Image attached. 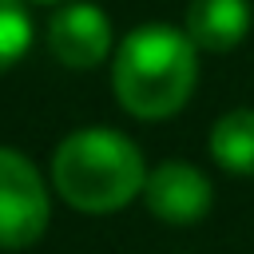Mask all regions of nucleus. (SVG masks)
<instances>
[{"mask_svg":"<svg viewBox=\"0 0 254 254\" xmlns=\"http://www.w3.org/2000/svg\"><path fill=\"white\" fill-rule=\"evenodd\" d=\"M250 0H190L187 8V36L194 48L230 52L250 32Z\"/></svg>","mask_w":254,"mask_h":254,"instance_id":"6","label":"nucleus"},{"mask_svg":"<svg viewBox=\"0 0 254 254\" xmlns=\"http://www.w3.org/2000/svg\"><path fill=\"white\" fill-rule=\"evenodd\" d=\"M198 79V48L187 32L171 24H143L127 32V40L115 48L111 83L135 119H167L175 115Z\"/></svg>","mask_w":254,"mask_h":254,"instance_id":"1","label":"nucleus"},{"mask_svg":"<svg viewBox=\"0 0 254 254\" xmlns=\"http://www.w3.org/2000/svg\"><path fill=\"white\" fill-rule=\"evenodd\" d=\"M52 206L40 171L12 147H0V246H32L48 230Z\"/></svg>","mask_w":254,"mask_h":254,"instance_id":"3","label":"nucleus"},{"mask_svg":"<svg viewBox=\"0 0 254 254\" xmlns=\"http://www.w3.org/2000/svg\"><path fill=\"white\" fill-rule=\"evenodd\" d=\"M32 44V20L24 0H0V71H8Z\"/></svg>","mask_w":254,"mask_h":254,"instance_id":"8","label":"nucleus"},{"mask_svg":"<svg viewBox=\"0 0 254 254\" xmlns=\"http://www.w3.org/2000/svg\"><path fill=\"white\" fill-rule=\"evenodd\" d=\"M40 4H56V0H40Z\"/></svg>","mask_w":254,"mask_h":254,"instance_id":"9","label":"nucleus"},{"mask_svg":"<svg viewBox=\"0 0 254 254\" xmlns=\"http://www.w3.org/2000/svg\"><path fill=\"white\" fill-rule=\"evenodd\" d=\"M48 48L67 67H95L111 52V20L95 4H67L48 24Z\"/></svg>","mask_w":254,"mask_h":254,"instance_id":"5","label":"nucleus"},{"mask_svg":"<svg viewBox=\"0 0 254 254\" xmlns=\"http://www.w3.org/2000/svg\"><path fill=\"white\" fill-rule=\"evenodd\" d=\"M52 183L75 210L107 214L143 194L147 167L139 147L111 127L71 131L52 159Z\"/></svg>","mask_w":254,"mask_h":254,"instance_id":"2","label":"nucleus"},{"mask_svg":"<svg viewBox=\"0 0 254 254\" xmlns=\"http://www.w3.org/2000/svg\"><path fill=\"white\" fill-rule=\"evenodd\" d=\"M210 159L230 175H254V111H226L210 127Z\"/></svg>","mask_w":254,"mask_h":254,"instance_id":"7","label":"nucleus"},{"mask_svg":"<svg viewBox=\"0 0 254 254\" xmlns=\"http://www.w3.org/2000/svg\"><path fill=\"white\" fill-rule=\"evenodd\" d=\"M210 198H214L210 194V179L198 167L179 163V159L155 167L147 175V183H143L147 210L167 226H194L210 210Z\"/></svg>","mask_w":254,"mask_h":254,"instance_id":"4","label":"nucleus"}]
</instances>
